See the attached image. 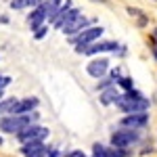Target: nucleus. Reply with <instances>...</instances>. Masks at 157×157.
<instances>
[{
    "label": "nucleus",
    "mask_w": 157,
    "mask_h": 157,
    "mask_svg": "<svg viewBox=\"0 0 157 157\" xmlns=\"http://www.w3.org/2000/svg\"><path fill=\"white\" fill-rule=\"evenodd\" d=\"M0 23H9V17L6 15H0Z\"/></svg>",
    "instance_id": "25"
},
{
    "label": "nucleus",
    "mask_w": 157,
    "mask_h": 157,
    "mask_svg": "<svg viewBox=\"0 0 157 157\" xmlns=\"http://www.w3.org/2000/svg\"><path fill=\"white\" fill-rule=\"evenodd\" d=\"M48 157H63V155H61V153H59V151H57V149H50Z\"/></svg>",
    "instance_id": "22"
},
{
    "label": "nucleus",
    "mask_w": 157,
    "mask_h": 157,
    "mask_svg": "<svg viewBox=\"0 0 157 157\" xmlns=\"http://www.w3.org/2000/svg\"><path fill=\"white\" fill-rule=\"evenodd\" d=\"M103 27L98 25V27H88V29H84V32H80V34H75V36L69 38V42H71L73 46H75V52H82L84 55L86 48L90 46V44H94L98 38L103 36Z\"/></svg>",
    "instance_id": "2"
},
{
    "label": "nucleus",
    "mask_w": 157,
    "mask_h": 157,
    "mask_svg": "<svg viewBox=\"0 0 157 157\" xmlns=\"http://www.w3.org/2000/svg\"><path fill=\"white\" fill-rule=\"evenodd\" d=\"M153 55H155V59H157V46L153 44Z\"/></svg>",
    "instance_id": "27"
},
{
    "label": "nucleus",
    "mask_w": 157,
    "mask_h": 157,
    "mask_svg": "<svg viewBox=\"0 0 157 157\" xmlns=\"http://www.w3.org/2000/svg\"><path fill=\"white\" fill-rule=\"evenodd\" d=\"M120 98V92H117V88L115 86H111V88H107V90H103L101 92V103L107 107V105H111V103H115Z\"/></svg>",
    "instance_id": "11"
},
{
    "label": "nucleus",
    "mask_w": 157,
    "mask_h": 157,
    "mask_svg": "<svg viewBox=\"0 0 157 157\" xmlns=\"http://www.w3.org/2000/svg\"><path fill=\"white\" fill-rule=\"evenodd\" d=\"M97 2H105V0H97Z\"/></svg>",
    "instance_id": "30"
},
{
    "label": "nucleus",
    "mask_w": 157,
    "mask_h": 157,
    "mask_svg": "<svg viewBox=\"0 0 157 157\" xmlns=\"http://www.w3.org/2000/svg\"><path fill=\"white\" fill-rule=\"evenodd\" d=\"M117 109H121L126 115L130 113H147L149 109V101L143 94H138L136 90H128L126 94H120V98L115 101Z\"/></svg>",
    "instance_id": "1"
},
{
    "label": "nucleus",
    "mask_w": 157,
    "mask_h": 157,
    "mask_svg": "<svg viewBox=\"0 0 157 157\" xmlns=\"http://www.w3.org/2000/svg\"><path fill=\"white\" fill-rule=\"evenodd\" d=\"M117 84H120L126 92H128V90H134V88H132V80H130V78H120V80H117Z\"/></svg>",
    "instance_id": "19"
},
{
    "label": "nucleus",
    "mask_w": 157,
    "mask_h": 157,
    "mask_svg": "<svg viewBox=\"0 0 157 157\" xmlns=\"http://www.w3.org/2000/svg\"><path fill=\"white\" fill-rule=\"evenodd\" d=\"M48 153H50V149L46 145H42L40 149H36V151H32V153H27L25 157H48Z\"/></svg>",
    "instance_id": "16"
},
{
    "label": "nucleus",
    "mask_w": 157,
    "mask_h": 157,
    "mask_svg": "<svg viewBox=\"0 0 157 157\" xmlns=\"http://www.w3.org/2000/svg\"><path fill=\"white\" fill-rule=\"evenodd\" d=\"M44 0H29V6H40Z\"/></svg>",
    "instance_id": "24"
},
{
    "label": "nucleus",
    "mask_w": 157,
    "mask_h": 157,
    "mask_svg": "<svg viewBox=\"0 0 157 157\" xmlns=\"http://www.w3.org/2000/svg\"><path fill=\"white\" fill-rule=\"evenodd\" d=\"M147 124H149V115H147V113H130V115L121 117V121H120L121 128H130V130L145 128Z\"/></svg>",
    "instance_id": "5"
},
{
    "label": "nucleus",
    "mask_w": 157,
    "mask_h": 157,
    "mask_svg": "<svg viewBox=\"0 0 157 157\" xmlns=\"http://www.w3.org/2000/svg\"><path fill=\"white\" fill-rule=\"evenodd\" d=\"M42 145H44L42 140H29V143H23V145H21V153H23V155H27V153H32V151L40 149Z\"/></svg>",
    "instance_id": "14"
},
{
    "label": "nucleus",
    "mask_w": 157,
    "mask_h": 157,
    "mask_svg": "<svg viewBox=\"0 0 157 157\" xmlns=\"http://www.w3.org/2000/svg\"><path fill=\"white\" fill-rule=\"evenodd\" d=\"M17 103H19L17 98H4V101H0V117H4L6 113L11 115L13 109L17 107Z\"/></svg>",
    "instance_id": "13"
},
{
    "label": "nucleus",
    "mask_w": 157,
    "mask_h": 157,
    "mask_svg": "<svg viewBox=\"0 0 157 157\" xmlns=\"http://www.w3.org/2000/svg\"><path fill=\"white\" fill-rule=\"evenodd\" d=\"M69 157H86V155L82 153V151H71V153H69Z\"/></svg>",
    "instance_id": "23"
},
{
    "label": "nucleus",
    "mask_w": 157,
    "mask_h": 157,
    "mask_svg": "<svg viewBox=\"0 0 157 157\" xmlns=\"http://www.w3.org/2000/svg\"><path fill=\"white\" fill-rule=\"evenodd\" d=\"M59 4H61V0H44V2H42L44 11L48 15V21H55V17H57V13H59Z\"/></svg>",
    "instance_id": "12"
},
{
    "label": "nucleus",
    "mask_w": 157,
    "mask_h": 157,
    "mask_svg": "<svg viewBox=\"0 0 157 157\" xmlns=\"http://www.w3.org/2000/svg\"><path fill=\"white\" fill-rule=\"evenodd\" d=\"M2 92H4V90H0V101H2Z\"/></svg>",
    "instance_id": "28"
},
{
    "label": "nucleus",
    "mask_w": 157,
    "mask_h": 157,
    "mask_svg": "<svg viewBox=\"0 0 157 157\" xmlns=\"http://www.w3.org/2000/svg\"><path fill=\"white\" fill-rule=\"evenodd\" d=\"M48 19V15H46V11H44V6L40 4V6H36L34 11L29 13V17H27V23H29V27H32V32H38L40 27H44V21Z\"/></svg>",
    "instance_id": "7"
},
{
    "label": "nucleus",
    "mask_w": 157,
    "mask_h": 157,
    "mask_svg": "<svg viewBox=\"0 0 157 157\" xmlns=\"http://www.w3.org/2000/svg\"><path fill=\"white\" fill-rule=\"evenodd\" d=\"M153 42H155V46H157V27L153 29Z\"/></svg>",
    "instance_id": "26"
},
{
    "label": "nucleus",
    "mask_w": 157,
    "mask_h": 157,
    "mask_svg": "<svg viewBox=\"0 0 157 157\" xmlns=\"http://www.w3.org/2000/svg\"><path fill=\"white\" fill-rule=\"evenodd\" d=\"M38 103H40V101H38L36 97L23 98V101H19V103H17V107L13 109L11 115H25V113H32V111L38 107Z\"/></svg>",
    "instance_id": "8"
},
{
    "label": "nucleus",
    "mask_w": 157,
    "mask_h": 157,
    "mask_svg": "<svg viewBox=\"0 0 157 157\" xmlns=\"http://www.w3.org/2000/svg\"><path fill=\"white\" fill-rule=\"evenodd\" d=\"M29 6V0H13L11 2V9H25Z\"/></svg>",
    "instance_id": "20"
},
{
    "label": "nucleus",
    "mask_w": 157,
    "mask_h": 157,
    "mask_svg": "<svg viewBox=\"0 0 157 157\" xmlns=\"http://www.w3.org/2000/svg\"><path fill=\"white\" fill-rule=\"evenodd\" d=\"M17 140L23 145V143H29V140H44L48 136V128H42L38 124H29L27 128H23L19 134H15Z\"/></svg>",
    "instance_id": "4"
},
{
    "label": "nucleus",
    "mask_w": 157,
    "mask_h": 157,
    "mask_svg": "<svg viewBox=\"0 0 157 157\" xmlns=\"http://www.w3.org/2000/svg\"><path fill=\"white\" fill-rule=\"evenodd\" d=\"M107 69H109V61L107 59H94V61H90V63L86 65L88 75L97 78V80L105 78V75H107Z\"/></svg>",
    "instance_id": "6"
},
{
    "label": "nucleus",
    "mask_w": 157,
    "mask_h": 157,
    "mask_svg": "<svg viewBox=\"0 0 157 157\" xmlns=\"http://www.w3.org/2000/svg\"><path fill=\"white\" fill-rule=\"evenodd\" d=\"M120 48V44L115 42V40H109V42H94V44H90L88 48H86L84 55H97V52H109V50H117Z\"/></svg>",
    "instance_id": "9"
},
{
    "label": "nucleus",
    "mask_w": 157,
    "mask_h": 157,
    "mask_svg": "<svg viewBox=\"0 0 157 157\" xmlns=\"http://www.w3.org/2000/svg\"><path fill=\"white\" fill-rule=\"evenodd\" d=\"M138 130H130V128H120V130H115L113 136H111V145L117 147V149H128V147H132L138 143Z\"/></svg>",
    "instance_id": "3"
},
{
    "label": "nucleus",
    "mask_w": 157,
    "mask_h": 157,
    "mask_svg": "<svg viewBox=\"0 0 157 157\" xmlns=\"http://www.w3.org/2000/svg\"><path fill=\"white\" fill-rule=\"evenodd\" d=\"M46 32H48V27L44 25V27H40V29H38L36 34H34V38H36V40H42V38L46 36Z\"/></svg>",
    "instance_id": "21"
},
{
    "label": "nucleus",
    "mask_w": 157,
    "mask_h": 157,
    "mask_svg": "<svg viewBox=\"0 0 157 157\" xmlns=\"http://www.w3.org/2000/svg\"><path fill=\"white\" fill-rule=\"evenodd\" d=\"M92 157H107V149L97 143V145L92 147Z\"/></svg>",
    "instance_id": "18"
},
{
    "label": "nucleus",
    "mask_w": 157,
    "mask_h": 157,
    "mask_svg": "<svg viewBox=\"0 0 157 157\" xmlns=\"http://www.w3.org/2000/svg\"><path fill=\"white\" fill-rule=\"evenodd\" d=\"M107 157H128V151L126 149H117V147H111V149H107Z\"/></svg>",
    "instance_id": "17"
},
{
    "label": "nucleus",
    "mask_w": 157,
    "mask_h": 157,
    "mask_svg": "<svg viewBox=\"0 0 157 157\" xmlns=\"http://www.w3.org/2000/svg\"><path fill=\"white\" fill-rule=\"evenodd\" d=\"M88 19L86 17H78L73 23H69L67 27H63V32L67 34V36H75V34H80V32H84V29H88Z\"/></svg>",
    "instance_id": "10"
},
{
    "label": "nucleus",
    "mask_w": 157,
    "mask_h": 157,
    "mask_svg": "<svg viewBox=\"0 0 157 157\" xmlns=\"http://www.w3.org/2000/svg\"><path fill=\"white\" fill-rule=\"evenodd\" d=\"M0 147H2V136H0Z\"/></svg>",
    "instance_id": "29"
},
{
    "label": "nucleus",
    "mask_w": 157,
    "mask_h": 157,
    "mask_svg": "<svg viewBox=\"0 0 157 157\" xmlns=\"http://www.w3.org/2000/svg\"><path fill=\"white\" fill-rule=\"evenodd\" d=\"M115 82H117V80H115L113 75H109V78H101V82L97 84V90H101V92H103V90H107V88H111V86L115 84Z\"/></svg>",
    "instance_id": "15"
},
{
    "label": "nucleus",
    "mask_w": 157,
    "mask_h": 157,
    "mask_svg": "<svg viewBox=\"0 0 157 157\" xmlns=\"http://www.w3.org/2000/svg\"><path fill=\"white\" fill-rule=\"evenodd\" d=\"M63 157H69V155H63Z\"/></svg>",
    "instance_id": "31"
}]
</instances>
